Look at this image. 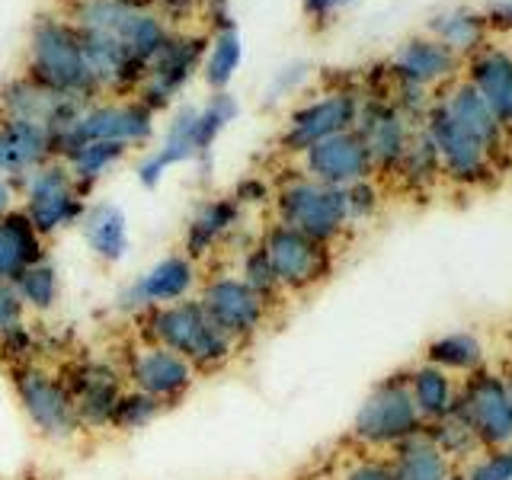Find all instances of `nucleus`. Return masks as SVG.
Instances as JSON below:
<instances>
[{
	"label": "nucleus",
	"instance_id": "f257e3e1",
	"mask_svg": "<svg viewBox=\"0 0 512 480\" xmlns=\"http://www.w3.org/2000/svg\"><path fill=\"white\" fill-rule=\"evenodd\" d=\"M135 320H138V340L167 346L176 356H183L199 375L221 372L237 356V346L208 320L196 295L186 301L160 304V308L138 314Z\"/></svg>",
	"mask_w": 512,
	"mask_h": 480
},
{
	"label": "nucleus",
	"instance_id": "f03ea898",
	"mask_svg": "<svg viewBox=\"0 0 512 480\" xmlns=\"http://www.w3.org/2000/svg\"><path fill=\"white\" fill-rule=\"evenodd\" d=\"M36 84L74 96V100L90 103L96 93L93 77L87 71V55H84V39L74 23L55 20V16H39V23L32 26L29 36V71Z\"/></svg>",
	"mask_w": 512,
	"mask_h": 480
},
{
	"label": "nucleus",
	"instance_id": "7ed1b4c3",
	"mask_svg": "<svg viewBox=\"0 0 512 480\" xmlns=\"http://www.w3.org/2000/svg\"><path fill=\"white\" fill-rule=\"evenodd\" d=\"M71 16L80 32L112 39L144 64L160 52V45L170 36L164 16L148 10L141 0H77Z\"/></svg>",
	"mask_w": 512,
	"mask_h": 480
},
{
	"label": "nucleus",
	"instance_id": "20e7f679",
	"mask_svg": "<svg viewBox=\"0 0 512 480\" xmlns=\"http://www.w3.org/2000/svg\"><path fill=\"white\" fill-rule=\"evenodd\" d=\"M423 416L410 397L407 372L388 375L378 381L352 416V439L362 448H394L423 432Z\"/></svg>",
	"mask_w": 512,
	"mask_h": 480
},
{
	"label": "nucleus",
	"instance_id": "39448f33",
	"mask_svg": "<svg viewBox=\"0 0 512 480\" xmlns=\"http://www.w3.org/2000/svg\"><path fill=\"white\" fill-rule=\"evenodd\" d=\"M7 375H10V388L16 394V404H20L29 426L36 429L42 439L71 442L77 439V432H84L77 423L68 384H64L58 372L32 362V365L10 368Z\"/></svg>",
	"mask_w": 512,
	"mask_h": 480
},
{
	"label": "nucleus",
	"instance_id": "423d86ee",
	"mask_svg": "<svg viewBox=\"0 0 512 480\" xmlns=\"http://www.w3.org/2000/svg\"><path fill=\"white\" fill-rule=\"evenodd\" d=\"M23 192V212L45 240L61 234L64 228L80 224L87 212V192L77 186L74 173L61 157L45 160L42 167L32 170L20 183Z\"/></svg>",
	"mask_w": 512,
	"mask_h": 480
},
{
	"label": "nucleus",
	"instance_id": "0eeeda50",
	"mask_svg": "<svg viewBox=\"0 0 512 480\" xmlns=\"http://www.w3.org/2000/svg\"><path fill=\"white\" fill-rule=\"evenodd\" d=\"M276 215L285 228H292L311 240H320V244H333L349 224L343 189L324 186L311 180V176L288 180L276 192Z\"/></svg>",
	"mask_w": 512,
	"mask_h": 480
},
{
	"label": "nucleus",
	"instance_id": "6e6552de",
	"mask_svg": "<svg viewBox=\"0 0 512 480\" xmlns=\"http://www.w3.org/2000/svg\"><path fill=\"white\" fill-rule=\"evenodd\" d=\"M196 301L202 304V311L208 320L228 336V340L240 349L250 346L256 336L263 333L269 324L272 308L244 285V279L234 276V272H218V276H208L196 288Z\"/></svg>",
	"mask_w": 512,
	"mask_h": 480
},
{
	"label": "nucleus",
	"instance_id": "1a4fd4ad",
	"mask_svg": "<svg viewBox=\"0 0 512 480\" xmlns=\"http://www.w3.org/2000/svg\"><path fill=\"white\" fill-rule=\"evenodd\" d=\"M263 256L269 260L282 295H304L324 282L333 272V250L330 244L304 237L285 224H269L260 244Z\"/></svg>",
	"mask_w": 512,
	"mask_h": 480
},
{
	"label": "nucleus",
	"instance_id": "9d476101",
	"mask_svg": "<svg viewBox=\"0 0 512 480\" xmlns=\"http://www.w3.org/2000/svg\"><path fill=\"white\" fill-rule=\"evenodd\" d=\"M154 135V112L141 100H116V103H90L80 116L55 138V157H64L77 144L87 141H112L135 148Z\"/></svg>",
	"mask_w": 512,
	"mask_h": 480
},
{
	"label": "nucleus",
	"instance_id": "9b49d317",
	"mask_svg": "<svg viewBox=\"0 0 512 480\" xmlns=\"http://www.w3.org/2000/svg\"><path fill=\"white\" fill-rule=\"evenodd\" d=\"M119 368L128 388L160 400L167 410L180 407L199 381V372L183 356L148 340H135L132 346H125Z\"/></svg>",
	"mask_w": 512,
	"mask_h": 480
},
{
	"label": "nucleus",
	"instance_id": "f8f14e48",
	"mask_svg": "<svg viewBox=\"0 0 512 480\" xmlns=\"http://www.w3.org/2000/svg\"><path fill=\"white\" fill-rule=\"evenodd\" d=\"M455 410L468 420L484 448L512 445V400L503 375L490 372V368H477V372L464 375L458 384Z\"/></svg>",
	"mask_w": 512,
	"mask_h": 480
},
{
	"label": "nucleus",
	"instance_id": "ddd939ff",
	"mask_svg": "<svg viewBox=\"0 0 512 480\" xmlns=\"http://www.w3.org/2000/svg\"><path fill=\"white\" fill-rule=\"evenodd\" d=\"M58 375L64 378V384H68V391H71L80 429H90V432L109 429L112 410H116L122 391L128 388L122 378V368L109 359L80 356L64 365Z\"/></svg>",
	"mask_w": 512,
	"mask_h": 480
},
{
	"label": "nucleus",
	"instance_id": "4468645a",
	"mask_svg": "<svg viewBox=\"0 0 512 480\" xmlns=\"http://www.w3.org/2000/svg\"><path fill=\"white\" fill-rule=\"evenodd\" d=\"M199 282H202L199 263H192L186 253H170V256H164V260H157L132 285L122 288L119 311L138 317L151 308H160V304L186 301V298L196 295Z\"/></svg>",
	"mask_w": 512,
	"mask_h": 480
},
{
	"label": "nucleus",
	"instance_id": "2eb2a0df",
	"mask_svg": "<svg viewBox=\"0 0 512 480\" xmlns=\"http://www.w3.org/2000/svg\"><path fill=\"white\" fill-rule=\"evenodd\" d=\"M84 106H90V103L48 90V87L36 84L32 77L10 80V84L4 87V93H0V116L39 125L52 138H58L64 128L80 116V109Z\"/></svg>",
	"mask_w": 512,
	"mask_h": 480
},
{
	"label": "nucleus",
	"instance_id": "dca6fc26",
	"mask_svg": "<svg viewBox=\"0 0 512 480\" xmlns=\"http://www.w3.org/2000/svg\"><path fill=\"white\" fill-rule=\"evenodd\" d=\"M205 52L202 36H167V42L160 45V52L148 61V71L141 80V103L151 112L164 109L173 93H180L183 84L196 71V64Z\"/></svg>",
	"mask_w": 512,
	"mask_h": 480
},
{
	"label": "nucleus",
	"instance_id": "f3484780",
	"mask_svg": "<svg viewBox=\"0 0 512 480\" xmlns=\"http://www.w3.org/2000/svg\"><path fill=\"white\" fill-rule=\"evenodd\" d=\"M304 170H308V176L317 183L346 189L359 180H368V173L375 170V164H372V157H368V148L359 138V132L349 128V132L330 135L304 151Z\"/></svg>",
	"mask_w": 512,
	"mask_h": 480
},
{
	"label": "nucleus",
	"instance_id": "a211bd4d",
	"mask_svg": "<svg viewBox=\"0 0 512 480\" xmlns=\"http://www.w3.org/2000/svg\"><path fill=\"white\" fill-rule=\"evenodd\" d=\"M356 119H359V106L349 93L324 96V100L292 112V119H288V128L282 135V148L304 154L308 148H314L317 141L349 132V128L356 125Z\"/></svg>",
	"mask_w": 512,
	"mask_h": 480
},
{
	"label": "nucleus",
	"instance_id": "6ab92c4d",
	"mask_svg": "<svg viewBox=\"0 0 512 480\" xmlns=\"http://www.w3.org/2000/svg\"><path fill=\"white\" fill-rule=\"evenodd\" d=\"M429 141L436 144L442 167L452 173L455 180H464V183L484 180L487 164H490V148L477 135H471L468 128H461L442 106L432 112Z\"/></svg>",
	"mask_w": 512,
	"mask_h": 480
},
{
	"label": "nucleus",
	"instance_id": "aec40b11",
	"mask_svg": "<svg viewBox=\"0 0 512 480\" xmlns=\"http://www.w3.org/2000/svg\"><path fill=\"white\" fill-rule=\"evenodd\" d=\"M55 157V138L39 125L0 116V176L16 180V189L26 176Z\"/></svg>",
	"mask_w": 512,
	"mask_h": 480
},
{
	"label": "nucleus",
	"instance_id": "412c9836",
	"mask_svg": "<svg viewBox=\"0 0 512 480\" xmlns=\"http://www.w3.org/2000/svg\"><path fill=\"white\" fill-rule=\"evenodd\" d=\"M240 224V202L234 196H218L205 199L196 212H192L186 234H183V253L192 263L208 260L224 240L231 237V231Z\"/></svg>",
	"mask_w": 512,
	"mask_h": 480
},
{
	"label": "nucleus",
	"instance_id": "4be33fe9",
	"mask_svg": "<svg viewBox=\"0 0 512 480\" xmlns=\"http://www.w3.org/2000/svg\"><path fill=\"white\" fill-rule=\"evenodd\" d=\"M48 260L45 256V237L32 228L23 208H13L0 218V279L16 282L20 272Z\"/></svg>",
	"mask_w": 512,
	"mask_h": 480
},
{
	"label": "nucleus",
	"instance_id": "5701e85b",
	"mask_svg": "<svg viewBox=\"0 0 512 480\" xmlns=\"http://www.w3.org/2000/svg\"><path fill=\"white\" fill-rule=\"evenodd\" d=\"M80 231H84L87 247L93 256L106 266H116L125 260L132 237H128V218L119 205L112 202H93L87 205L84 218H80Z\"/></svg>",
	"mask_w": 512,
	"mask_h": 480
},
{
	"label": "nucleus",
	"instance_id": "b1692460",
	"mask_svg": "<svg viewBox=\"0 0 512 480\" xmlns=\"http://www.w3.org/2000/svg\"><path fill=\"white\" fill-rule=\"evenodd\" d=\"M359 138L365 141L368 157L375 167H397L407 151V128L400 116L388 106H368L359 112Z\"/></svg>",
	"mask_w": 512,
	"mask_h": 480
},
{
	"label": "nucleus",
	"instance_id": "393cba45",
	"mask_svg": "<svg viewBox=\"0 0 512 480\" xmlns=\"http://www.w3.org/2000/svg\"><path fill=\"white\" fill-rule=\"evenodd\" d=\"M391 474L394 480H452L455 468L448 461L436 442L426 432H416L407 442L391 448Z\"/></svg>",
	"mask_w": 512,
	"mask_h": 480
},
{
	"label": "nucleus",
	"instance_id": "a878e982",
	"mask_svg": "<svg viewBox=\"0 0 512 480\" xmlns=\"http://www.w3.org/2000/svg\"><path fill=\"white\" fill-rule=\"evenodd\" d=\"M407 384H410V397H413L416 410H420L423 423L442 420L445 413L455 410V400H458L455 375H448L442 368L423 362L407 372Z\"/></svg>",
	"mask_w": 512,
	"mask_h": 480
},
{
	"label": "nucleus",
	"instance_id": "bb28decb",
	"mask_svg": "<svg viewBox=\"0 0 512 480\" xmlns=\"http://www.w3.org/2000/svg\"><path fill=\"white\" fill-rule=\"evenodd\" d=\"M474 90L500 122L512 119V58L490 52L474 64Z\"/></svg>",
	"mask_w": 512,
	"mask_h": 480
},
{
	"label": "nucleus",
	"instance_id": "cd10ccee",
	"mask_svg": "<svg viewBox=\"0 0 512 480\" xmlns=\"http://www.w3.org/2000/svg\"><path fill=\"white\" fill-rule=\"evenodd\" d=\"M484 359H487L484 343L468 330L445 333L426 346V362L442 368L448 375H471L477 368H484Z\"/></svg>",
	"mask_w": 512,
	"mask_h": 480
},
{
	"label": "nucleus",
	"instance_id": "c85d7f7f",
	"mask_svg": "<svg viewBox=\"0 0 512 480\" xmlns=\"http://www.w3.org/2000/svg\"><path fill=\"white\" fill-rule=\"evenodd\" d=\"M128 151H132V148H125V144L87 141V144H77V148H71L61 160H64V164H68V170L74 173L77 186L84 189V192H90L112 167L122 164Z\"/></svg>",
	"mask_w": 512,
	"mask_h": 480
},
{
	"label": "nucleus",
	"instance_id": "c756f323",
	"mask_svg": "<svg viewBox=\"0 0 512 480\" xmlns=\"http://www.w3.org/2000/svg\"><path fill=\"white\" fill-rule=\"evenodd\" d=\"M237 112H240V103L234 100L228 90L215 93L205 106H199L192 141H196V151H199L205 176H208V170H212V148H215V141H218V135L224 132V128H228V122L237 119Z\"/></svg>",
	"mask_w": 512,
	"mask_h": 480
},
{
	"label": "nucleus",
	"instance_id": "7c9ffc66",
	"mask_svg": "<svg viewBox=\"0 0 512 480\" xmlns=\"http://www.w3.org/2000/svg\"><path fill=\"white\" fill-rule=\"evenodd\" d=\"M448 116H452L461 128H468L471 135H477L480 141L487 144L493 151L496 141H500V119L493 116L490 106L484 103V96H480L474 87H461L452 93V100L442 106Z\"/></svg>",
	"mask_w": 512,
	"mask_h": 480
},
{
	"label": "nucleus",
	"instance_id": "2f4dec72",
	"mask_svg": "<svg viewBox=\"0 0 512 480\" xmlns=\"http://www.w3.org/2000/svg\"><path fill=\"white\" fill-rule=\"evenodd\" d=\"M16 295H20L26 311L36 314H48L55 311V304L61 298V276L52 260H42L36 266H29L26 272H20V279L13 282Z\"/></svg>",
	"mask_w": 512,
	"mask_h": 480
},
{
	"label": "nucleus",
	"instance_id": "473e14b6",
	"mask_svg": "<svg viewBox=\"0 0 512 480\" xmlns=\"http://www.w3.org/2000/svg\"><path fill=\"white\" fill-rule=\"evenodd\" d=\"M426 436L436 442L439 452L448 458V461H455V458H474L477 452H484V445L477 442L474 436V429L468 426V420L452 410V413H445L442 420H432L423 426Z\"/></svg>",
	"mask_w": 512,
	"mask_h": 480
},
{
	"label": "nucleus",
	"instance_id": "72a5a7b5",
	"mask_svg": "<svg viewBox=\"0 0 512 480\" xmlns=\"http://www.w3.org/2000/svg\"><path fill=\"white\" fill-rule=\"evenodd\" d=\"M397 68L410 84H429L452 68V52L439 42H410L397 58Z\"/></svg>",
	"mask_w": 512,
	"mask_h": 480
},
{
	"label": "nucleus",
	"instance_id": "f704fd0d",
	"mask_svg": "<svg viewBox=\"0 0 512 480\" xmlns=\"http://www.w3.org/2000/svg\"><path fill=\"white\" fill-rule=\"evenodd\" d=\"M240 55H244V48H240L237 29L234 26L218 29V36L212 39V52H208V61H205V84L215 93L228 90L231 77L240 64Z\"/></svg>",
	"mask_w": 512,
	"mask_h": 480
},
{
	"label": "nucleus",
	"instance_id": "c9c22d12",
	"mask_svg": "<svg viewBox=\"0 0 512 480\" xmlns=\"http://www.w3.org/2000/svg\"><path fill=\"white\" fill-rule=\"evenodd\" d=\"M167 413V407L160 404V400L141 394L135 388H125L116 410H112V420H109V429L116 432H138V429H148L151 423H157L160 416Z\"/></svg>",
	"mask_w": 512,
	"mask_h": 480
},
{
	"label": "nucleus",
	"instance_id": "e433bc0d",
	"mask_svg": "<svg viewBox=\"0 0 512 480\" xmlns=\"http://www.w3.org/2000/svg\"><path fill=\"white\" fill-rule=\"evenodd\" d=\"M240 279H244V285L247 288H253L256 295H260L269 308H276V304L285 298L282 295V288H279V282H276V272H272V266H269V260L263 256V250L260 247H253L250 253H244V260H240V272H237Z\"/></svg>",
	"mask_w": 512,
	"mask_h": 480
},
{
	"label": "nucleus",
	"instance_id": "4c0bfd02",
	"mask_svg": "<svg viewBox=\"0 0 512 480\" xmlns=\"http://www.w3.org/2000/svg\"><path fill=\"white\" fill-rule=\"evenodd\" d=\"M32 362H39V336L29 330L26 320L0 333V365H4L7 372L20 365H32Z\"/></svg>",
	"mask_w": 512,
	"mask_h": 480
},
{
	"label": "nucleus",
	"instance_id": "58836bf2",
	"mask_svg": "<svg viewBox=\"0 0 512 480\" xmlns=\"http://www.w3.org/2000/svg\"><path fill=\"white\" fill-rule=\"evenodd\" d=\"M461 480H512V452L506 448H484L471 458Z\"/></svg>",
	"mask_w": 512,
	"mask_h": 480
},
{
	"label": "nucleus",
	"instance_id": "ea45409f",
	"mask_svg": "<svg viewBox=\"0 0 512 480\" xmlns=\"http://www.w3.org/2000/svg\"><path fill=\"white\" fill-rule=\"evenodd\" d=\"M400 164H404L410 180H429L442 160H439L436 144H432L429 135H426L420 141H407V151H404V157H400Z\"/></svg>",
	"mask_w": 512,
	"mask_h": 480
},
{
	"label": "nucleus",
	"instance_id": "a19ab883",
	"mask_svg": "<svg viewBox=\"0 0 512 480\" xmlns=\"http://www.w3.org/2000/svg\"><path fill=\"white\" fill-rule=\"evenodd\" d=\"M343 196H346V218L349 221H368L378 212V189L368 180L346 186Z\"/></svg>",
	"mask_w": 512,
	"mask_h": 480
},
{
	"label": "nucleus",
	"instance_id": "79ce46f5",
	"mask_svg": "<svg viewBox=\"0 0 512 480\" xmlns=\"http://www.w3.org/2000/svg\"><path fill=\"white\" fill-rule=\"evenodd\" d=\"M340 480H394V474H391V458L359 455L356 461L346 464Z\"/></svg>",
	"mask_w": 512,
	"mask_h": 480
},
{
	"label": "nucleus",
	"instance_id": "37998d69",
	"mask_svg": "<svg viewBox=\"0 0 512 480\" xmlns=\"http://www.w3.org/2000/svg\"><path fill=\"white\" fill-rule=\"evenodd\" d=\"M23 320H26V308H23L20 295H16V285L0 279V333L23 324Z\"/></svg>",
	"mask_w": 512,
	"mask_h": 480
},
{
	"label": "nucleus",
	"instance_id": "c03bdc74",
	"mask_svg": "<svg viewBox=\"0 0 512 480\" xmlns=\"http://www.w3.org/2000/svg\"><path fill=\"white\" fill-rule=\"evenodd\" d=\"M439 32L452 45H471L477 39L480 26H477L474 16H448L445 23H439Z\"/></svg>",
	"mask_w": 512,
	"mask_h": 480
},
{
	"label": "nucleus",
	"instance_id": "a18cd8bd",
	"mask_svg": "<svg viewBox=\"0 0 512 480\" xmlns=\"http://www.w3.org/2000/svg\"><path fill=\"white\" fill-rule=\"evenodd\" d=\"M266 196H269V192H266V186L263 183H256V180H247V183H240V189H237V202L240 205H244V202H266Z\"/></svg>",
	"mask_w": 512,
	"mask_h": 480
},
{
	"label": "nucleus",
	"instance_id": "49530a36",
	"mask_svg": "<svg viewBox=\"0 0 512 480\" xmlns=\"http://www.w3.org/2000/svg\"><path fill=\"white\" fill-rule=\"evenodd\" d=\"M13 208H16V186H13V180H7V176H0V218L13 212Z\"/></svg>",
	"mask_w": 512,
	"mask_h": 480
},
{
	"label": "nucleus",
	"instance_id": "de8ad7c7",
	"mask_svg": "<svg viewBox=\"0 0 512 480\" xmlns=\"http://www.w3.org/2000/svg\"><path fill=\"white\" fill-rule=\"evenodd\" d=\"M340 0H304V10L314 13V16H327Z\"/></svg>",
	"mask_w": 512,
	"mask_h": 480
},
{
	"label": "nucleus",
	"instance_id": "09e8293b",
	"mask_svg": "<svg viewBox=\"0 0 512 480\" xmlns=\"http://www.w3.org/2000/svg\"><path fill=\"white\" fill-rule=\"evenodd\" d=\"M503 378H506V391H509V400H512V372H506Z\"/></svg>",
	"mask_w": 512,
	"mask_h": 480
},
{
	"label": "nucleus",
	"instance_id": "8fccbe9b",
	"mask_svg": "<svg viewBox=\"0 0 512 480\" xmlns=\"http://www.w3.org/2000/svg\"><path fill=\"white\" fill-rule=\"evenodd\" d=\"M452 480H461V474H455V477H452Z\"/></svg>",
	"mask_w": 512,
	"mask_h": 480
},
{
	"label": "nucleus",
	"instance_id": "3c124183",
	"mask_svg": "<svg viewBox=\"0 0 512 480\" xmlns=\"http://www.w3.org/2000/svg\"><path fill=\"white\" fill-rule=\"evenodd\" d=\"M340 4H349V0H340Z\"/></svg>",
	"mask_w": 512,
	"mask_h": 480
},
{
	"label": "nucleus",
	"instance_id": "603ef678",
	"mask_svg": "<svg viewBox=\"0 0 512 480\" xmlns=\"http://www.w3.org/2000/svg\"><path fill=\"white\" fill-rule=\"evenodd\" d=\"M509 452H512V445H509Z\"/></svg>",
	"mask_w": 512,
	"mask_h": 480
},
{
	"label": "nucleus",
	"instance_id": "864d4df0",
	"mask_svg": "<svg viewBox=\"0 0 512 480\" xmlns=\"http://www.w3.org/2000/svg\"><path fill=\"white\" fill-rule=\"evenodd\" d=\"M509 13H512V7H509Z\"/></svg>",
	"mask_w": 512,
	"mask_h": 480
}]
</instances>
